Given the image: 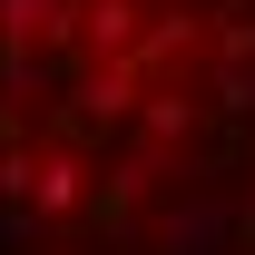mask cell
<instances>
[{
	"instance_id": "cell-1",
	"label": "cell",
	"mask_w": 255,
	"mask_h": 255,
	"mask_svg": "<svg viewBox=\"0 0 255 255\" xmlns=\"http://www.w3.org/2000/svg\"><path fill=\"white\" fill-rule=\"evenodd\" d=\"M0 255H255V0H0Z\"/></svg>"
}]
</instances>
